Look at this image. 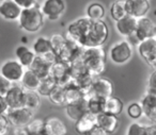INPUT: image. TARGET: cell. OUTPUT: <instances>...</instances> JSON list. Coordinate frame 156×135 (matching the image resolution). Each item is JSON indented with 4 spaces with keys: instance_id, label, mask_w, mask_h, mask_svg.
<instances>
[{
    "instance_id": "cell-26",
    "label": "cell",
    "mask_w": 156,
    "mask_h": 135,
    "mask_svg": "<svg viewBox=\"0 0 156 135\" xmlns=\"http://www.w3.org/2000/svg\"><path fill=\"white\" fill-rule=\"evenodd\" d=\"M124 103L119 97L110 96L104 100V112L113 116H119L123 112Z\"/></svg>"
},
{
    "instance_id": "cell-31",
    "label": "cell",
    "mask_w": 156,
    "mask_h": 135,
    "mask_svg": "<svg viewBox=\"0 0 156 135\" xmlns=\"http://www.w3.org/2000/svg\"><path fill=\"white\" fill-rule=\"evenodd\" d=\"M57 82L55 81V79H52L49 75L47 77H44L40 80V84H39V87H37V92L39 93L40 96H45L48 97V95L50 94L52 89L56 87Z\"/></svg>"
},
{
    "instance_id": "cell-18",
    "label": "cell",
    "mask_w": 156,
    "mask_h": 135,
    "mask_svg": "<svg viewBox=\"0 0 156 135\" xmlns=\"http://www.w3.org/2000/svg\"><path fill=\"white\" fill-rule=\"evenodd\" d=\"M119 119L118 116H113L107 113H101L96 115V126L101 128L107 134H112L119 128Z\"/></svg>"
},
{
    "instance_id": "cell-46",
    "label": "cell",
    "mask_w": 156,
    "mask_h": 135,
    "mask_svg": "<svg viewBox=\"0 0 156 135\" xmlns=\"http://www.w3.org/2000/svg\"><path fill=\"white\" fill-rule=\"evenodd\" d=\"M37 135H44V134H37Z\"/></svg>"
},
{
    "instance_id": "cell-39",
    "label": "cell",
    "mask_w": 156,
    "mask_h": 135,
    "mask_svg": "<svg viewBox=\"0 0 156 135\" xmlns=\"http://www.w3.org/2000/svg\"><path fill=\"white\" fill-rule=\"evenodd\" d=\"M10 122L5 115H0V135H8L10 131Z\"/></svg>"
},
{
    "instance_id": "cell-6",
    "label": "cell",
    "mask_w": 156,
    "mask_h": 135,
    "mask_svg": "<svg viewBox=\"0 0 156 135\" xmlns=\"http://www.w3.org/2000/svg\"><path fill=\"white\" fill-rule=\"evenodd\" d=\"M133 58V46L125 39L113 44L109 49V59L115 65L126 64Z\"/></svg>"
},
{
    "instance_id": "cell-16",
    "label": "cell",
    "mask_w": 156,
    "mask_h": 135,
    "mask_svg": "<svg viewBox=\"0 0 156 135\" xmlns=\"http://www.w3.org/2000/svg\"><path fill=\"white\" fill-rule=\"evenodd\" d=\"M44 135H67V127L57 116H49L44 119Z\"/></svg>"
},
{
    "instance_id": "cell-9",
    "label": "cell",
    "mask_w": 156,
    "mask_h": 135,
    "mask_svg": "<svg viewBox=\"0 0 156 135\" xmlns=\"http://www.w3.org/2000/svg\"><path fill=\"white\" fill-rule=\"evenodd\" d=\"M49 76L55 79L58 85L66 86L72 82L71 69H69V63L62 62V61H55L50 66Z\"/></svg>"
},
{
    "instance_id": "cell-35",
    "label": "cell",
    "mask_w": 156,
    "mask_h": 135,
    "mask_svg": "<svg viewBox=\"0 0 156 135\" xmlns=\"http://www.w3.org/2000/svg\"><path fill=\"white\" fill-rule=\"evenodd\" d=\"M25 129L29 135H37V134H44V119L42 118H33Z\"/></svg>"
},
{
    "instance_id": "cell-27",
    "label": "cell",
    "mask_w": 156,
    "mask_h": 135,
    "mask_svg": "<svg viewBox=\"0 0 156 135\" xmlns=\"http://www.w3.org/2000/svg\"><path fill=\"white\" fill-rule=\"evenodd\" d=\"M40 78L30 69H25V73L20 79V86L25 90H37L40 84Z\"/></svg>"
},
{
    "instance_id": "cell-5",
    "label": "cell",
    "mask_w": 156,
    "mask_h": 135,
    "mask_svg": "<svg viewBox=\"0 0 156 135\" xmlns=\"http://www.w3.org/2000/svg\"><path fill=\"white\" fill-rule=\"evenodd\" d=\"M113 95V83L111 80L105 77H95L90 85L89 89L86 93L87 97H98L101 99H107Z\"/></svg>"
},
{
    "instance_id": "cell-29",
    "label": "cell",
    "mask_w": 156,
    "mask_h": 135,
    "mask_svg": "<svg viewBox=\"0 0 156 135\" xmlns=\"http://www.w3.org/2000/svg\"><path fill=\"white\" fill-rule=\"evenodd\" d=\"M109 13H110V17L115 22L125 17L127 15L125 8V1L124 0H115V1H113L110 5V9H109Z\"/></svg>"
},
{
    "instance_id": "cell-44",
    "label": "cell",
    "mask_w": 156,
    "mask_h": 135,
    "mask_svg": "<svg viewBox=\"0 0 156 135\" xmlns=\"http://www.w3.org/2000/svg\"><path fill=\"white\" fill-rule=\"evenodd\" d=\"M125 41L127 42V43L129 44L130 46H138V44L140 43V42L138 41V39H137V37L135 36V34H132L130 36L126 37Z\"/></svg>"
},
{
    "instance_id": "cell-36",
    "label": "cell",
    "mask_w": 156,
    "mask_h": 135,
    "mask_svg": "<svg viewBox=\"0 0 156 135\" xmlns=\"http://www.w3.org/2000/svg\"><path fill=\"white\" fill-rule=\"evenodd\" d=\"M126 135H147V124L132 122L126 130Z\"/></svg>"
},
{
    "instance_id": "cell-32",
    "label": "cell",
    "mask_w": 156,
    "mask_h": 135,
    "mask_svg": "<svg viewBox=\"0 0 156 135\" xmlns=\"http://www.w3.org/2000/svg\"><path fill=\"white\" fill-rule=\"evenodd\" d=\"M94 78L95 77H93V76L90 75L88 71H86V73H81V75H78V76H76V77H74L73 79H72V82H73L76 86H78L81 90L87 93V90L89 89L90 85H91Z\"/></svg>"
},
{
    "instance_id": "cell-7",
    "label": "cell",
    "mask_w": 156,
    "mask_h": 135,
    "mask_svg": "<svg viewBox=\"0 0 156 135\" xmlns=\"http://www.w3.org/2000/svg\"><path fill=\"white\" fill-rule=\"evenodd\" d=\"M66 5L64 0H44L40 11L44 18L48 20H58L64 14Z\"/></svg>"
},
{
    "instance_id": "cell-23",
    "label": "cell",
    "mask_w": 156,
    "mask_h": 135,
    "mask_svg": "<svg viewBox=\"0 0 156 135\" xmlns=\"http://www.w3.org/2000/svg\"><path fill=\"white\" fill-rule=\"evenodd\" d=\"M64 98L65 104H71L86 99V93L76 86L73 82H71L66 86H64Z\"/></svg>"
},
{
    "instance_id": "cell-41",
    "label": "cell",
    "mask_w": 156,
    "mask_h": 135,
    "mask_svg": "<svg viewBox=\"0 0 156 135\" xmlns=\"http://www.w3.org/2000/svg\"><path fill=\"white\" fill-rule=\"evenodd\" d=\"M147 92L156 93V73L155 70L152 71L151 76L147 80Z\"/></svg>"
},
{
    "instance_id": "cell-40",
    "label": "cell",
    "mask_w": 156,
    "mask_h": 135,
    "mask_svg": "<svg viewBox=\"0 0 156 135\" xmlns=\"http://www.w3.org/2000/svg\"><path fill=\"white\" fill-rule=\"evenodd\" d=\"M20 9H29L37 5V0H13Z\"/></svg>"
},
{
    "instance_id": "cell-10",
    "label": "cell",
    "mask_w": 156,
    "mask_h": 135,
    "mask_svg": "<svg viewBox=\"0 0 156 135\" xmlns=\"http://www.w3.org/2000/svg\"><path fill=\"white\" fill-rule=\"evenodd\" d=\"M25 73V68L17 60H8L0 66V75L11 83H18Z\"/></svg>"
},
{
    "instance_id": "cell-2",
    "label": "cell",
    "mask_w": 156,
    "mask_h": 135,
    "mask_svg": "<svg viewBox=\"0 0 156 135\" xmlns=\"http://www.w3.org/2000/svg\"><path fill=\"white\" fill-rule=\"evenodd\" d=\"M88 73L93 77H100L106 69V53L103 47L83 48L80 54Z\"/></svg>"
},
{
    "instance_id": "cell-42",
    "label": "cell",
    "mask_w": 156,
    "mask_h": 135,
    "mask_svg": "<svg viewBox=\"0 0 156 135\" xmlns=\"http://www.w3.org/2000/svg\"><path fill=\"white\" fill-rule=\"evenodd\" d=\"M8 111H9V107L5 100V97H0V115H5Z\"/></svg>"
},
{
    "instance_id": "cell-11",
    "label": "cell",
    "mask_w": 156,
    "mask_h": 135,
    "mask_svg": "<svg viewBox=\"0 0 156 135\" xmlns=\"http://www.w3.org/2000/svg\"><path fill=\"white\" fill-rule=\"evenodd\" d=\"M138 53L149 66L155 70L156 68V37L140 42L137 46Z\"/></svg>"
},
{
    "instance_id": "cell-8",
    "label": "cell",
    "mask_w": 156,
    "mask_h": 135,
    "mask_svg": "<svg viewBox=\"0 0 156 135\" xmlns=\"http://www.w3.org/2000/svg\"><path fill=\"white\" fill-rule=\"evenodd\" d=\"M10 126L14 128H25L31 120L34 118V113L26 107H17V109L9 110L5 114Z\"/></svg>"
},
{
    "instance_id": "cell-4",
    "label": "cell",
    "mask_w": 156,
    "mask_h": 135,
    "mask_svg": "<svg viewBox=\"0 0 156 135\" xmlns=\"http://www.w3.org/2000/svg\"><path fill=\"white\" fill-rule=\"evenodd\" d=\"M17 20L20 28L25 32L37 33L43 28L45 18L42 15L40 8L37 5L29 9H23Z\"/></svg>"
},
{
    "instance_id": "cell-19",
    "label": "cell",
    "mask_w": 156,
    "mask_h": 135,
    "mask_svg": "<svg viewBox=\"0 0 156 135\" xmlns=\"http://www.w3.org/2000/svg\"><path fill=\"white\" fill-rule=\"evenodd\" d=\"M22 9L13 0H3L0 2V17L9 22H15L20 18Z\"/></svg>"
},
{
    "instance_id": "cell-13",
    "label": "cell",
    "mask_w": 156,
    "mask_h": 135,
    "mask_svg": "<svg viewBox=\"0 0 156 135\" xmlns=\"http://www.w3.org/2000/svg\"><path fill=\"white\" fill-rule=\"evenodd\" d=\"M32 51L34 52L35 56H42L48 62L52 63L57 61V58L55 53L52 52L51 45H50L49 39L44 36H39L37 39H34L32 45Z\"/></svg>"
},
{
    "instance_id": "cell-38",
    "label": "cell",
    "mask_w": 156,
    "mask_h": 135,
    "mask_svg": "<svg viewBox=\"0 0 156 135\" xmlns=\"http://www.w3.org/2000/svg\"><path fill=\"white\" fill-rule=\"evenodd\" d=\"M12 85H13V83L8 81L5 78H3L2 76L0 75V97H5Z\"/></svg>"
},
{
    "instance_id": "cell-15",
    "label": "cell",
    "mask_w": 156,
    "mask_h": 135,
    "mask_svg": "<svg viewBox=\"0 0 156 135\" xmlns=\"http://www.w3.org/2000/svg\"><path fill=\"white\" fill-rule=\"evenodd\" d=\"M142 110V115L147 118L152 123L156 122V93L147 92L143 94L139 102Z\"/></svg>"
},
{
    "instance_id": "cell-33",
    "label": "cell",
    "mask_w": 156,
    "mask_h": 135,
    "mask_svg": "<svg viewBox=\"0 0 156 135\" xmlns=\"http://www.w3.org/2000/svg\"><path fill=\"white\" fill-rule=\"evenodd\" d=\"M86 101H87V110L89 113L96 116L104 112V99L98 98V97H87Z\"/></svg>"
},
{
    "instance_id": "cell-25",
    "label": "cell",
    "mask_w": 156,
    "mask_h": 135,
    "mask_svg": "<svg viewBox=\"0 0 156 135\" xmlns=\"http://www.w3.org/2000/svg\"><path fill=\"white\" fill-rule=\"evenodd\" d=\"M50 66H51V63L48 62L47 60H45L42 56H35L33 62L31 63L30 67L28 69L32 70L40 79L44 77H47L49 75V70H50Z\"/></svg>"
},
{
    "instance_id": "cell-21",
    "label": "cell",
    "mask_w": 156,
    "mask_h": 135,
    "mask_svg": "<svg viewBox=\"0 0 156 135\" xmlns=\"http://www.w3.org/2000/svg\"><path fill=\"white\" fill-rule=\"evenodd\" d=\"M96 126V116L87 112L75 121V131L77 134L85 135Z\"/></svg>"
},
{
    "instance_id": "cell-24",
    "label": "cell",
    "mask_w": 156,
    "mask_h": 135,
    "mask_svg": "<svg viewBox=\"0 0 156 135\" xmlns=\"http://www.w3.org/2000/svg\"><path fill=\"white\" fill-rule=\"evenodd\" d=\"M15 56L16 60L20 62V64L24 68L28 69L30 67L31 63L34 60L35 54L32 51V49H30L29 47H27L25 45H20L15 49Z\"/></svg>"
},
{
    "instance_id": "cell-34",
    "label": "cell",
    "mask_w": 156,
    "mask_h": 135,
    "mask_svg": "<svg viewBox=\"0 0 156 135\" xmlns=\"http://www.w3.org/2000/svg\"><path fill=\"white\" fill-rule=\"evenodd\" d=\"M48 99L50 102L55 105H65V98H64V87L61 85H56V87L50 92L48 95Z\"/></svg>"
},
{
    "instance_id": "cell-1",
    "label": "cell",
    "mask_w": 156,
    "mask_h": 135,
    "mask_svg": "<svg viewBox=\"0 0 156 135\" xmlns=\"http://www.w3.org/2000/svg\"><path fill=\"white\" fill-rule=\"evenodd\" d=\"M49 42L57 60L62 62L71 63L75 59L79 58L83 51V48L78 46L75 42L71 41L59 33L52 34L49 37Z\"/></svg>"
},
{
    "instance_id": "cell-22",
    "label": "cell",
    "mask_w": 156,
    "mask_h": 135,
    "mask_svg": "<svg viewBox=\"0 0 156 135\" xmlns=\"http://www.w3.org/2000/svg\"><path fill=\"white\" fill-rule=\"evenodd\" d=\"M87 112L88 110H87V101H86V99L75 103H71V104H65V114L73 121L78 120L83 114L87 113Z\"/></svg>"
},
{
    "instance_id": "cell-17",
    "label": "cell",
    "mask_w": 156,
    "mask_h": 135,
    "mask_svg": "<svg viewBox=\"0 0 156 135\" xmlns=\"http://www.w3.org/2000/svg\"><path fill=\"white\" fill-rule=\"evenodd\" d=\"M24 93L25 89L20 85H12L5 96V100L9 110L22 107L24 105Z\"/></svg>"
},
{
    "instance_id": "cell-3",
    "label": "cell",
    "mask_w": 156,
    "mask_h": 135,
    "mask_svg": "<svg viewBox=\"0 0 156 135\" xmlns=\"http://www.w3.org/2000/svg\"><path fill=\"white\" fill-rule=\"evenodd\" d=\"M109 37V28L104 20H91L81 42V48L103 47Z\"/></svg>"
},
{
    "instance_id": "cell-20",
    "label": "cell",
    "mask_w": 156,
    "mask_h": 135,
    "mask_svg": "<svg viewBox=\"0 0 156 135\" xmlns=\"http://www.w3.org/2000/svg\"><path fill=\"white\" fill-rule=\"evenodd\" d=\"M136 24L137 19L129 15H126L125 17L121 18V19L115 22V30L121 36L128 37L132 34L135 33L136 30Z\"/></svg>"
},
{
    "instance_id": "cell-14",
    "label": "cell",
    "mask_w": 156,
    "mask_h": 135,
    "mask_svg": "<svg viewBox=\"0 0 156 135\" xmlns=\"http://www.w3.org/2000/svg\"><path fill=\"white\" fill-rule=\"evenodd\" d=\"M127 15L132 17L141 18L147 15L151 9L150 0H124Z\"/></svg>"
},
{
    "instance_id": "cell-12",
    "label": "cell",
    "mask_w": 156,
    "mask_h": 135,
    "mask_svg": "<svg viewBox=\"0 0 156 135\" xmlns=\"http://www.w3.org/2000/svg\"><path fill=\"white\" fill-rule=\"evenodd\" d=\"M135 36L138 39L139 42L144 39L155 37L156 35V26L155 22L147 16L141 17L137 19L136 30H135Z\"/></svg>"
},
{
    "instance_id": "cell-47",
    "label": "cell",
    "mask_w": 156,
    "mask_h": 135,
    "mask_svg": "<svg viewBox=\"0 0 156 135\" xmlns=\"http://www.w3.org/2000/svg\"><path fill=\"white\" fill-rule=\"evenodd\" d=\"M1 1H3V0H0V2H1Z\"/></svg>"
},
{
    "instance_id": "cell-28",
    "label": "cell",
    "mask_w": 156,
    "mask_h": 135,
    "mask_svg": "<svg viewBox=\"0 0 156 135\" xmlns=\"http://www.w3.org/2000/svg\"><path fill=\"white\" fill-rule=\"evenodd\" d=\"M41 105V96L37 90H25L24 93V105L23 106L34 112Z\"/></svg>"
},
{
    "instance_id": "cell-37",
    "label": "cell",
    "mask_w": 156,
    "mask_h": 135,
    "mask_svg": "<svg viewBox=\"0 0 156 135\" xmlns=\"http://www.w3.org/2000/svg\"><path fill=\"white\" fill-rule=\"evenodd\" d=\"M126 112H127V115L129 116L132 119H139V118L142 117V110H141V106L139 104V102H133L130 103L129 105L126 109Z\"/></svg>"
},
{
    "instance_id": "cell-45",
    "label": "cell",
    "mask_w": 156,
    "mask_h": 135,
    "mask_svg": "<svg viewBox=\"0 0 156 135\" xmlns=\"http://www.w3.org/2000/svg\"><path fill=\"white\" fill-rule=\"evenodd\" d=\"M14 135H29V133L27 132V130L25 128H15Z\"/></svg>"
},
{
    "instance_id": "cell-43",
    "label": "cell",
    "mask_w": 156,
    "mask_h": 135,
    "mask_svg": "<svg viewBox=\"0 0 156 135\" xmlns=\"http://www.w3.org/2000/svg\"><path fill=\"white\" fill-rule=\"evenodd\" d=\"M85 135H109V134H107L105 131H103L101 128H98V126H95L92 130H90L88 133H86Z\"/></svg>"
},
{
    "instance_id": "cell-30",
    "label": "cell",
    "mask_w": 156,
    "mask_h": 135,
    "mask_svg": "<svg viewBox=\"0 0 156 135\" xmlns=\"http://www.w3.org/2000/svg\"><path fill=\"white\" fill-rule=\"evenodd\" d=\"M87 17L91 20H103L105 17V8L100 2H92L87 8Z\"/></svg>"
}]
</instances>
